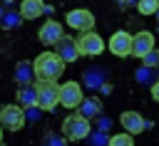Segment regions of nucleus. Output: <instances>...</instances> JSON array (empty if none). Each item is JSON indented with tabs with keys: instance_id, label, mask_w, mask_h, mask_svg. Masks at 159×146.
<instances>
[{
	"instance_id": "obj_1",
	"label": "nucleus",
	"mask_w": 159,
	"mask_h": 146,
	"mask_svg": "<svg viewBox=\"0 0 159 146\" xmlns=\"http://www.w3.org/2000/svg\"><path fill=\"white\" fill-rule=\"evenodd\" d=\"M65 64L67 62L57 52H40L35 57V62H32L37 82H57L62 77V72H65Z\"/></svg>"
},
{
	"instance_id": "obj_2",
	"label": "nucleus",
	"mask_w": 159,
	"mask_h": 146,
	"mask_svg": "<svg viewBox=\"0 0 159 146\" xmlns=\"http://www.w3.org/2000/svg\"><path fill=\"white\" fill-rule=\"evenodd\" d=\"M62 134L67 136V141H84V139L92 134L89 119H87V116H82L80 111H77V114L65 116V121H62Z\"/></svg>"
},
{
	"instance_id": "obj_3",
	"label": "nucleus",
	"mask_w": 159,
	"mask_h": 146,
	"mask_svg": "<svg viewBox=\"0 0 159 146\" xmlns=\"http://www.w3.org/2000/svg\"><path fill=\"white\" fill-rule=\"evenodd\" d=\"M37 87V106L42 111H52L60 104V87L57 82H35Z\"/></svg>"
},
{
	"instance_id": "obj_4",
	"label": "nucleus",
	"mask_w": 159,
	"mask_h": 146,
	"mask_svg": "<svg viewBox=\"0 0 159 146\" xmlns=\"http://www.w3.org/2000/svg\"><path fill=\"white\" fill-rule=\"evenodd\" d=\"M27 124L25 119V109L20 104H5L0 109V126L7 129V131H20L22 126Z\"/></svg>"
},
{
	"instance_id": "obj_5",
	"label": "nucleus",
	"mask_w": 159,
	"mask_h": 146,
	"mask_svg": "<svg viewBox=\"0 0 159 146\" xmlns=\"http://www.w3.org/2000/svg\"><path fill=\"white\" fill-rule=\"evenodd\" d=\"M77 47H80V54H84V57H99V54L104 52V40H102L99 32H94V30L80 32Z\"/></svg>"
},
{
	"instance_id": "obj_6",
	"label": "nucleus",
	"mask_w": 159,
	"mask_h": 146,
	"mask_svg": "<svg viewBox=\"0 0 159 146\" xmlns=\"http://www.w3.org/2000/svg\"><path fill=\"white\" fill-rule=\"evenodd\" d=\"M65 20H67V27H72V30H77V32H89V30L94 27V15H92L89 10H84V7L70 10Z\"/></svg>"
},
{
	"instance_id": "obj_7",
	"label": "nucleus",
	"mask_w": 159,
	"mask_h": 146,
	"mask_svg": "<svg viewBox=\"0 0 159 146\" xmlns=\"http://www.w3.org/2000/svg\"><path fill=\"white\" fill-rule=\"evenodd\" d=\"M82 87H80V82H65L62 87H60V104L62 106H67V109H77L80 104H82Z\"/></svg>"
},
{
	"instance_id": "obj_8",
	"label": "nucleus",
	"mask_w": 159,
	"mask_h": 146,
	"mask_svg": "<svg viewBox=\"0 0 159 146\" xmlns=\"http://www.w3.org/2000/svg\"><path fill=\"white\" fill-rule=\"evenodd\" d=\"M119 124L124 126V131L127 134H142L144 129H152V121H147L139 111H122L119 114Z\"/></svg>"
},
{
	"instance_id": "obj_9",
	"label": "nucleus",
	"mask_w": 159,
	"mask_h": 146,
	"mask_svg": "<svg viewBox=\"0 0 159 146\" xmlns=\"http://www.w3.org/2000/svg\"><path fill=\"white\" fill-rule=\"evenodd\" d=\"M132 37H134V35H129L127 30H117V32L109 37V52H112L114 57H127V54H132Z\"/></svg>"
},
{
	"instance_id": "obj_10",
	"label": "nucleus",
	"mask_w": 159,
	"mask_h": 146,
	"mask_svg": "<svg viewBox=\"0 0 159 146\" xmlns=\"http://www.w3.org/2000/svg\"><path fill=\"white\" fill-rule=\"evenodd\" d=\"M55 52L70 64V62H77L80 59V47H77V37H70V35H62L60 42L55 45Z\"/></svg>"
},
{
	"instance_id": "obj_11",
	"label": "nucleus",
	"mask_w": 159,
	"mask_h": 146,
	"mask_svg": "<svg viewBox=\"0 0 159 146\" xmlns=\"http://www.w3.org/2000/svg\"><path fill=\"white\" fill-rule=\"evenodd\" d=\"M154 49V32H149V30H139L134 37H132V54L134 57H144L147 52H152Z\"/></svg>"
},
{
	"instance_id": "obj_12",
	"label": "nucleus",
	"mask_w": 159,
	"mask_h": 146,
	"mask_svg": "<svg viewBox=\"0 0 159 146\" xmlns=\"http://www.w3.org/2000/svg\"><path fill=\"white\" fill-rule=\"evenodd\" d=\"M62 35H65V30H62V25L57 20H45V25L37 32V37H40L42 45H57Z\"/></svg>"
},
{
	"instance_id": "obj_13",
	"label": "nucleus",
	"mask_w": 159,
	"mask_h": 146,
	"mask_svg": "<svg viewBox=\"0 0 159 146\" xmlns=\"http://www.w3.org/2000/svg\"><path fill=\"white\" fill-rule=\"evenodd\" d=\"M35 67H32V62H25V59H20L17 64H15V82H17V87H25V84H35Z\"/></svg>"
},
{
	"instance_id": "obj_14",
	"label": "nucleus",
	"mask_w": 159,
	"mask_h": 146,
	"mask_svg": "<svg viewBox=\"0 0 159 146\" xmlns=\"http://www.w3.org/2000/svg\"><path fill=\"white\" fill-rule=\"evenodd\" d=\"M15 99H17V104H20L22 109H27V106H35V104H37V87H35V84L17 87V92H15Z\"/></svg>"
},
{
	"instance_id": "obj_15",
	"label": "nucleus",
	"mask_w": 159,
	"mask_h": 146,
	"mask_svg": "<svg viewBox=\"0 0 159 146\" xmlns=\"http://www.w3.org/2000/svg\"><path fill=\"white\" fill-rule=\"evenodd\" d=\"M45 12V2L42 0H22L20 2V15L22 20H35Z\"/></svg>"
},
{
	"instance_id": "obj_16",
	"label": "nucleus",
	"mask_w": 159,
	"mask_h": 146,
	"mask_svg": "<svg viewBox=\"0 0 159 146\" xmlns=\"http://www.w3.org/2000/svg\"><path fill=\"white\" fill-rule=\"evenodd\" d=\"M77 109H80L82 116H87V119L92 121V119H97V116L102 114V101H99L97 97H87V99H82V104H80Z\"/></svg>"
},
{
	"instance_id": "obj_17",
	"label": "nucleus",
	"mask_w": 159,
	"mask_h": 146,
	"mask_svg": "<svg viewBox=\"0 0 159 146\" xmlns=\"http://www.w3.org/2000/svg\"><path fill=\"white\" fill-rule=\"evenodd\" d=\"M22 15H20V10H7L2 17H0V27H5V30H15V27H20V20Z\"/></svg>"
},
{
	"instance_id": "obj_18",
	"label": "nucleus",
	"mask_w": 159,
	"mask_h": 146,
	"mask_svg": "<svg viewBox=\"0 0 159 146\" xmlns=\"http://www.w3.org/2000/svg\"><path fill=\"white\" fill-rule=\"evenodd\" d=\"M134 77H137V82H139V84H149V87H152V84L157 82V69H154V67L142 64V67L137 69V74H134Z\"/></svg>"
},
{
	"instance_id": "obj_19",
	"label": "nucleus",
	"mask_w": 159,
	"mask_h": 146,
	"mask_svg": "<svg viewBox=\"0 0 159 146\" xmlns=\"http://www.w3.org/2000/svg\"><path fill=\"white\" fill-rule=\"evenodd\" d=\"M82 79H84V84H87L89 89H99V87L104 84V72H99V69H87Z\"/></svg>"
},
{
	"instance_id": "obj_20",
	"label": "nucleus",
	"mask_w": 159,
	"mask_h": 146,
	"mask_svg": "<svg viewBox=\"0 0 159 146\" xmlns=\"http://www.w3.org/2000/svg\"><path fill=\"white\" fill-rule=\"evenodd\" d=\"M134 7L139 10V15H154L159 10V0H139Z\"/></svg>"
},
{
	"instance_id": "obj_21",
	"label": "nucleus",
	"mask_w": 159,
	"mask_h": 146,
	"mask_svg": "<svg viewBox=\"0 0 159 146\" xmlns=\"http://www.w3.org/2000/svg\"><path fill=\"white\" fill-rule=\"evenodd\" d=\"M109 146H134V139H132V134H127V131L112 134V136H109Z\"/></svg>"
},
{
	"instance_id": "obj_22",
	"label": "nucleus",
	"mask_w": 159,
	"mask_h": 146,
	"mask_svg": "<svg viewBox=\"0 0 159 146\" xmlns=\"http://www.w3.org/2000/svg\"><path fill=\"white\" fill-rule=\"evenodd\" d=\"M87 141L92 144V146H109V136H107V131H92L89 136H87Z\"/></svg>"
},
{
	"instance_id": "obj_23",
	"label": "nucleus",
	"mask_w": 159,
	"mask_h": 146,
	"mask_svg": "<svg viewBox=\"0 0 159 146\" xmlns=\"http://www.w3.org/2000/svg\"><path fill=\"white\" fill-rule=\"evenodd\" d=\"M42 146H67V136L62 134H47L45 136V141H42Z\"/></svg>"
},
{
	"instance_id": "obj_24",
	"label": "nucleus",
	"mask_w": 159,
	"mask_h": 146,
	"mask_svg": "<svg viewBox=\"0 0 159 146\" xmlns=\"http://www.w3.org/2000/svg\"><path fill=\"white\" fill-rule=\"evenodd\" d=\"M142 64H147V67H159V49H152V52H147L144 57H142Z\"/></svg>"
},
{
	"instance_id": "obj_25",
	"label": "nucleus",
	"mask_w": 159,
	"mask_h": 146,
	"mask_svg": "<svg viewBox=\"0 0 159 146\" xmlns=\"http://www.w3.org/2000/svg\"><path fill=\"white\" fill-rule=\"evenodd\" d=\"M40 111H42V109H40L37 104H35V106H27V109H25V119H27V121H32V124H35V121H40Z\"/></svg>"
},
{
	"instance_id": "obj_26",
	"label": "nucleus",
	"mask_w": 159,
	"mask_h": 146,
	"mask_svg": "<svg viewBox=\"0 0 159 146\" xmlns=\"http://www.w3.org/2000/svg\"><path fill=\"white\" fill-rule=\"evenodd\" d=\"M109 126H112V119H107V116L99 114V116H97V129H99V131H107Z\"/></svg>"
},
{
	"instance_id": "obj_27",
	"label": "nucleus",
	"mask_w": 159,
	"mask_h": 146,
	"mask_svg": "<svg viewBox=\"0 0 159 146\" xmlns=\"http://www.w3.org/2000/svg\"><path fill=\"white\" fill-rule=\"evenodd\" d=\"M149 89H152V99H157V101H159V79H157V82H154Z\"/></svg>"
},
{
	"instance_id": "obj_28",
	"label": "nucleus",
	"mask_w": 159,
	"mask_h": 146,
	"mask_svg": "<svg viewBox=\"0 0 159 146\" xmlns=\"http://www.w3.org/2000/svg\"><path fill=\"white\" fill-rule=\"evenodd\" d=\"M117 7H122V10H124V7H129V2H127V0H117Z\"/></svg>"
},
{
	"instance_id": "obj_29",
	"label": "nucleus",
	"mask_w": 159,
	"mask_h": 146,
	"mask_svg": "<svg viewBox=\"0 0 159 146\" xmlns=\"http://www.w3.org/2000/svg\"><path fill=\"white\" fill-rule=\"evenodd\" d=\"M127 2H129V5H137V2H139V0H127Z\"/></svg>"
},
{
	"instance_id": "obj_30",
	"label": "nucleus",
	"mask_w": 159,
	"mask_h": 146,
	"mask_svg": "<svg viewBox=\"0 0 159 146\" xmlns=\"http://www.w3.org/2000/svg\"><path fill=\"white\" fill-rule=\"evenodd\" d=\"M2 15H5V10H2V7H0V17H2Z\"/></svg>"
},
{
	"instance_id": "obj_31",
	"label": "nucleus",
	"mask_w": 159,
	"mask_h": 146,
	"mask_svg": "<svg viewBox=\"0 0 159 146\" xmlns=\"http://www.w3.org/2000/svg\"><path fill=\"white\" fill-rule=\"evenodd\" d=\"M154 15H157V20H159V10H157V12H154Z\"/></svg>"
},
{
	"instance_id": "obj_32",
	"label": "nucleus",
	"mask_w": 159,
	"mask_h": 146,
	"mask_svg": "<svg viewBox=\"0 0 159 146\" xmlns=\"http://www.w3.org/2000/svg\"><path fill=\"white\" fill-rule=\"evenodd\" d=\"M157 79H159V67H157Z\"/></svg>"
},
{
	"instance_id": "obj_33",
	"label": "nucleus",
	"mask_w": 159,
	"mask_h": 146,
	"mask_svg": "<svg viewBox=\"0 0 159 146\" xmlns=\"http://www.w3.org/2000/svg\"><path fill=\"white\" fill-rule=\"evenodd\" d=\"M0 139H2V126H0Z\"/></svg>"
},
{
	"instance_id": "obj_34",
	"label": "nucleus",
	"mask_w": 159,
	"mask_h": 146,
	"mask_svg": "<svg viewBox=\"0 0 159 146\" xmlns=\"http://www.w3.org/2000/svg\"><path fill=\"white\" fill-rule=\"evenodd\" d=\"M0 146H2V144H0Z\"/></svg>"
}]
</instances>
